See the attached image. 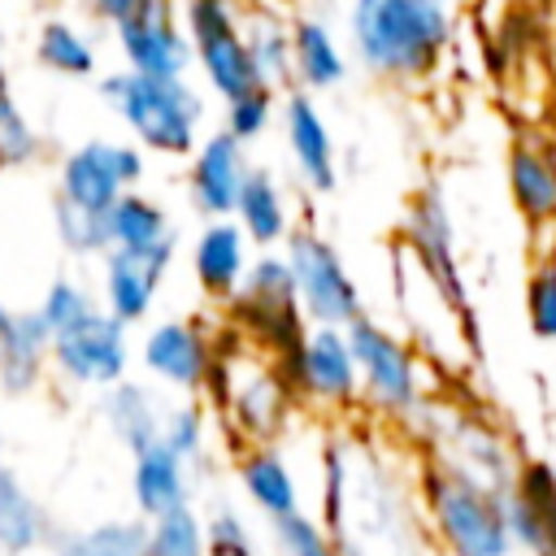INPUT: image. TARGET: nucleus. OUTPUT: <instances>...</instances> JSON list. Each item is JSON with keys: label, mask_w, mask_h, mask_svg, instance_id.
Instances as JSON below:
<instances>
[{"label": "nucleus", "mask_w": 556, "mask_h": 556, "mask_svg": "<svg viewBox=\"0 0 556 556\" xmlns=\"http://www.w3.org/2000/svg\"><path fill=\"white\" fill-rule=\"evenodd\" d=\"M35 61L61 78H91L96 74V43L65 17H48L35 35Z\"/></svg>", "instance_id": "a878e982"}, {"label": "nucleus", "mask_w": 556, "mask_h": 556, "mask_svg": "<svg viewBox=\"0 0 556 556\" xmlns=\"http://www.w3.org/2000/svg\"><path fill=\"white\" fill-rule=\"evenodd\" d=\"M456 39L447 0H352L348 43L361 70L382 83H426Z\"/></svg>", "instance_id": "f257e3e1"}, {"label": "nucleus", "mask_w": 556, "mask_h": 556, "mask_svg": "<svg viewBox=\"0 0 556 556\" xmlns=\"http://www.w3.org/2000/svg\"><path fill=\"white\" fill-rule=\"evenodd\" d=\"M104 226H109V248H156V243H165L174 235L165 204L152 200V195H143L139 187L126 191L104 213Z\"/></svg>", "instance_id": "393cba45"}, {"label": "nucleus", "mask_w": 556, "mask_h": 556, "mask_svg": "<svg viewBox=\"0 0 556 556\" xmlns=\"http://www.w3.org/2000/svg\"><path fill=\"white\" fill-rule=\"evenodd\" d=\"M321 504H326V530H343V495H348V456L339 443H326L321 452Z\"/></svg>", "instance_id": "4c0bfd02"}, {"label": "nucleus", "mask_w": 556, "mask_h": 556, "mask_svg": "<svg viewBox=\"0 0 556 556\" xmlns=\"http://www.w3.org/2000/svg\"><path fill=\"white\" fill-rule=\"evenodd\" d=\"M504 187L530 230L556 226V143L539 135H517L504 152Z\"/></svg>", "instance_id": "f3484780"}, {"label": "nucleus", "mask_w": 556, "mask_h": 556, "mask_svg": "<svg viewBox=\"0 0 556 556\" xmlns=\"http://www.w3.org/2000/svg\"><path fill=\"white\" fill-rule=\"evenodd\" d=\"M117 48L126 70L148 74V78H187L191 61V39L182 26V13L174 0H143L122 26H113Z\"/></svg>", "instance_id": "9d476101"}, {"label": "nucleus", "mask_w": 556, "mask_h": 556, "mask_svg": "<svg viewBox=\"0 0 556 556\" xmlns=\"http://www.w3.org/2000/svg\"><path fill=\"white\" fill-rule=\"evenodd\" d=\"M226 321L248 348L269 356L287 378V369L300 356V343L308 334V317L300 308L295 274H291L282 248H265L252 256L239 291L226 300Z\"/></svg>", "instance_id": "7ed1b4c3"}, {"label": "nucleus", "mask_w": 556, "mask_h": 556, "mask_svg": "<svg viewBox=\"0 0 556 556\" xmlns=\"http://www.w3.org/2000/svg\"><path fill=\"white\" fill-rule=\"evenodd\" d=\"M230 217L239 222V230L248 235V243H252L256 252L282 248L287 235L295 230V222H291V200H287L282 182H278L269 169H256V165H252V174H248V182H243V191H239Z\"/></svg>", "instance_id": "6ab92c4d"}, {"label": "nucleus", "mask_w": 556, "mask_h": 556, "mask_svg": "<svg viewBox=\"0 0 556 556\" xmlns=\"http://www.w3.org/2000/svg\"><path fill=\"white\" fill-rule=\"evenodd\" d=\"M274 117H278V91L261 83V87H252V91H243V96L226 100L222 126H226L235 139L252 143V139H261V135L274 126Z\"/></svg>", "instance_id": "473e14b6"}, {"label": "nucleus", "mask_w": 556, "mask_h": 556, "mask_svg": "<svg viewBox=\"0 0 556 556\" xmlns=\"http://www.w3.org/2000/svg\"><path fill=\"white\" fill-rule=\"evenodd\" d=\"M139 4H143V0H87L91 17H96V22H104V26H122Z\"/></svg>", "instance_id": "a19ab883"}, {"label": "nucleus", "mask_w": 556, "mask_h": 556, "mask_svg": "<svg viewBox=\"0 0 556 556\" xmlns=\"http://www.w3.org/2000/svg\"><path fill=\"white\" fill-rule=\"evenodd\" d=\"M178 13L191 39V61L222 104L261 87V74L248 48V22L239 17L235 0H182Z\"/></svg>", "instance_id": "423d86ee"}, {"label": "nucleus", "mask_w": 556, "mask_h": 556, "mask_svg": "<svg viewBox=\"0 0 556 556\" xmlns=\"http://www.w3.org/2000/svg\"><path fill=\"white\" fill-rule=\"evenodd\" d=\"M248 48H252V61H256V74L265 87H274L278 96L287 87H295V74H291V22H278V17H252L248 22Z\"/></svg>", "instance_id": "bb28decb"}, {"label": "nucleus", "mask_w": 556, "mask_h": 556, "mask_svg": "<svg viewBox=\"0 0 556 556\" xmlns=\"http://www.w3.org/2000/svg\"><path fill=\"white\" fill-rule=\"evenodd\" d=\"M239 482L248 491V500L274 521V517H287L300 508V491H295V478L282 460V452L274 443H252L243 456H239Z\"/></svg>", "instance_id": "5701e85b"}, {"label": "nucleus", "mask_w": 556, "mask_h": 556, "mask_svg": "<svg viewBox=\"0 0 556 556\" xmlns=\"http://www.w3.org/2000/svg\"><path fill=\"white\" fill-rule=\"evenodd\" d=\"M282 256L295 274V291H300V308L308 317V326H352L365 313V295L361 282L352 278L343 252L313 226H295L282 243Z\"/></svg>", "instance_id": "0eeeda50"}, {"label": "nucleus", "mask_w": 556, "mask_h": 556, "mask_svg": "<svg viewBox=\"0 0 556 556\" xmlns=\"http://www.w3.org/2000/svg\"><path fill=\"white\" fill-rule=\"evenodd\" d=\"M56 556H148V526L143 521H104L83 534H65Z\"/></svg>", "instance_id": "c85d7f7f"}, {"label": "nucleus", "mask_w": 556, "mask_h": 556, "mask_svg": "<svg viewBox=\"0 0 556 556\" xmlns=\"http://www.w3.org/2000/svg\"><path fill=\"white\" fill-rule=\"evenodd\" d=\"M208 539V556H252V543H248V530L235 513H217L204 530Z\"/></svg>", "instance_id": "ea45409f"}, {"label": "nucleus", "mask_w": 556, "mask_h": 556, "mask_svg": "<svg viewBox=\"0 0 556 556\" xmlns=\"http://www.w3.org/2000/svg\"><path fill=\"white\" fill-rule=\"evenodd\" d=\"M100 304H96V295L83 287V282H74V278H56L48 291H43V300H39V317H43V326L52 330V334H61V330H70V326H78L83 317H91Z\"/></svg>", "instance_id": "f704fd0d"}, {"label": "nucleus", "mask_w": 556, "mask_h": 556, "mask_svg": "<svg viewBox=\"0 0 556 556\" xmlns=\"http://www.w3.org/2000/svg\"><path fill=\"white\" fill-rule=\"evenodd\" d=\"M13 113H17V104H13V83H9V65H4V56H0V122L13 117Z\"/></svg>", "instance_id": "79ce46f5"}, {"label": "nucleus", "mask_w": 556, "mask_h": 556, "mask_svg": "<svg viewBox=\"0 0 556 556\" xmlns=\"http://www.w3.org/2000/svg\"><path fill=\"white\" fill-rule=\"evenodd\" d=\"M513 491L534 508V517H539V526H543L547 556H556V469L543 465V460H526V465L513 473Z\"/></svg>", "instance_id": "7c9ffc66"}, {"label": "nucleus", "mask_w": 556, "mask_h": 556, "mask_svg": "<svg viewBox=\"0 0 556 556\" xmlns=\"http://www.w3.org/2000/svg\"><path fill=\"white\" fill-rule=\"evenodd\" d=\"M278 126H282V143H287V156L300 182L313 195H330L339 187V152H334V135L317 100L308 91H287L278 104Z\"/></svg>", "instance_id": "dca6fc26"}, {"label": "nucleus", "mask_w": 556, "mask_h": 556, "mask_svg": "<svg viewBox=\"0 0 556 556\" xmlns=\"http://www.w3.org/2000/svg\"><path fill=\"white\" fill-rule=\"evenodd\" d=\"M274 543L287 552V556H339V543L326 526H317L308 513H287V517H274Z\"/></svg>", "instance_id": "c9c22d12"}, {"label": "nucleus", "mask_w": 556, "mask_h": 556, "mask_svg": "<svg viewBox=\"0 0 556 556\" xmlns=\"http://www.w3.org/2000/svg\"><path fill=\"white\" fill-rule=\"evenodd\" d=\"M148 556H208V539H204L200 517L187 504L152 517V526H148Z\"/></svg>", "instance_id": "c756f323"}, {"label": "nucleus", "mask_w": 556, "mask_h": 556, "mask_svg": "<svg viewBox=\"0 0 556 556\" xmlns=\"http://www.w3.org/2000/svg\"><path fill=\"white\" fill-rule=\"evenodd\" d=\"M178 256V235H169L165 243L156 248H109L100 256V291H104V308L122 321V326H139L161 287H165V274Z\"/></svg>", "instance_id": "f8f14e48"}, {"label": "nucleus", "mask_w": 556, "mask_h": 556, "mask_svg": "<svg viewBox=\"0 0 556 556\" xmlns=\"http://www.w3.org/2000/svg\"><path fill=\"white\" fill-rule=\"evenodd\" d=\"M104 421H109V430L130 447V456H139L143 447H152V443L161 439L165 413L156 408V400H152L148 387L122 378V382L104 387Z\"/></svg>", "instance_id": "b1692460"}, {"label": "nucleus", "mask_w": 556, "mask_h": 556, "mask_svg": "<svg viewBox=\"0 0 556 556\" xmlns=\"http://www.w3.org/2000/svg\"><path fill=\"white\" fill-rule=\"evenodd\" d=\"M521 304H526V326H530V334L543 339V343H556V252L543 256V261L530 269Z\"/></svg>", "instance_id": "2f4dec72"}, {"label": "nucleus", "mask_w": 556, "mask_h": 556, "mask_svg": "<svg viewBox=\"0 0 556 556\" xmlns=\"http://www.w3.org/2000/svg\"><path fill=\"white\" fill-rule=\"evenodd\" d=\"M421 500L452 556H508L513 534L504 517V491L478 482L456 465L430 460L421 469Z\"/></svg>", "instance_id": "20e7f679"}, {"label": "nucleus", "mask_w": 556, "mask_h": 556, "mask_svg": "<svg viewBox=\"0 0 556 556\" xmlns=\"http://www.w3.org/2000/svg\"><path fill=\"white\" fill-rule=\"evenodd\" d=\"M100 100L122 117L143 152L191 156L204 139V96L187 78H148L135 70H113L100 78Z\"/></svg>", "instance_id": "f03ea898"}, {"label": "nucleus", "mask_w": 556, "mask_h": 556, "mask_svg": "<svg viewBox=\"0 0 556 556\" xmlns=\"http://www.w3.org/2000/svg\"><path fill=\"white\" fill-rule=\"evenodd\" d=\"M143 369L174 391H204L217 365V339L195 317H165L143 334Z\"/></svg>", "instance_id": "ddd939ff"}, {"label": "nucleus", "mask_w": 556, "mask_h": 556, "mask_svg": "<svg viewBox=\"0 0 556 556\" xmlns=\"http://www.w3.org/2000/svg\"><path fill=\"white\" fill-rule=\"evenodd\" d=\"M9 321H13V308H4V304H0V339H4V330H9Z\"/></svg>", "instance_id": "37998d69"}, {"label": "nucleus", "mask_w": 556, "mask_h": 556, "mask_svg": "<svg viewBox=\"0 0 556 556\" xmlns=\"http://www.w3.org/2000/svg\"><path fill=\"white\" fill-rule=\"evenodd\" d=\"M248 265H252V243L239 230V222L235 217H204V226L191 239V274H195L200 295L226 304L239 291Z\"/></svg>", "instance_id": "a211bd4d"}, {"label": "nucleus", "mask_w": 556, "mask_h": 556, "mask_svg": "<svg viewBox=\"0 0 556 556\" xmlns=\"http://www.w3.org/2000/svg\"><path fill=\"white\" fill-rule=\"evenodd\" d=\"M52 222H56L61 243H65L74 256H104V252H109L104 213H87V208H74V204H65V200H56Z\"/></svg>", "instance_id": "72a5a7b5"}, {"label": "nucleus", "mask_w": 556, "mask_h": 556, "mask_svg": "<svg viewBox=\"0 0 556 556\" xmlns=\"http://www.w3.org/2000/svg\"><path fill=\"white\" fill-rule=\"evenodd\" d=\"M161 443H169L182 460H195L204 452V408L200 404H174L161 421Z\"/></svg>", "instance_id": "e433bc0d"}, {"label": "nucleus", "mask_w": 556, "mask_h": 556, "mask_svg": "<svg viewBox=\"0 0 556 556\" xmlns=\"http://www.w3.org/2000/svg\"><path fill=\"white\" fill-rule=\"evenodd\" d=\"M404 248L413 252L426 287L443 300V308L456 317L469 352H478V317H473V304H469V287H465V274H460V261H456V226H452V208H447V195L439 182H426L408 195L404 204Z\"/></svg>", "instance_id": "39448f33"}, {"label": "nucleus", "mask_w": 556, "mask_h": 556, "mask_svg": "<svg viewBox=\"0 0 556 556\" xmlns=\"http://www.w3.org/2000/svg\"><path fill=\"white\" fill-rule=\"evenodd\" d=\"M48 361H52V330L43 326V317L35 308L13 313V321L0 339V387L9 395L30 391Z\"/></svg>", "instance_id": "412c9836"}, {"label": "nucleus", "mask_w": 556, "mask_h": 556, "mask_svg": "<svg viewBox=\"0 0 556 556\" xmlns=\"http://www.w3.org/2000/svg\"><path fill=\"white\" fill-rule=\"evenodd\" d=\"M148 174L143 148L126 139H87L65 152L61 174H56V200L87 208V213H109L126 191H135Z\"/></svg>", "instance_id": "1a4fd4ad"}, {"label": "nucleus", "mask_w": 556, "mask_h": 556, "mask_svg": "<svg viewBox=\"0 0 556 556\" xmlns=\"http://www.w3.org/2000/svg\"><path fill=\"white\" fill-rule=\"evenodd\" d=\"M52 365H56L61 378H70L78 387H113V382H122L126 365H130L126 326L109 308H96L78 326L52 334Z\"/></svg>", "instance_id": "9b49d317"}, {"label": "nucleus", "mask_w": 556, "mask_h": 556, "mask_svg": "<svg viewBox=\"0 0 556 556\" xmlns=\"http://www.w3.org/2000/svg\"><path fill=\"white\" fill-rule=\"evenodd\" d=\"M35 156H39V135L17 109L13 117L0 122V165H30Z\"/></svg>", "instance_id": "58836bf2"}, {"label": "nucleus", "mask_w": 556, "mask_h": 556, "mask_svg": "<svg viewBox=\"0 0 556 556\" xmlns=\"http://www.w3.org/2000/svg\"><path fill=\"white\" fill-rule=\"evenodd\" d=\"M287 382L295 387L300 400L326 404V408H348L361 400V374L356 356L348 348V334L339 326H308L300 356L287 369Z\"/></svg>", "instance_id": "4468645a"}, {"label": "nucleus", "mask_w": 556, "mask_h": 556, "mask_svg": "<svg viewBox=\"0 0 556 556\" xmlns=\"http://www.w3.org/2000/svg\"><path fill=\"white\" fill-rule=\"evenodd\" d=\"M291 74L295 91H334L348 78V56L339 48V35L321 17H295L291 22Z\"/></svg>", "instance_id": "aec40b11"}, {"label": "nucleus", "mask_w": 556, "mask_h": 556, "mask_svg": "<svg viewBox=\"0 0 556 556\" xmlns=\"http://www.w3.org/2000/svg\"><path fill=\"white\" fill-rule=\"evenodd\" d=\"M348 348L356 356V374H361V395L391 417H404L421 404V365L417 352L378 317L361 313L352 326H343Z\"/></svg>", "instance_id": "6e6552de"}, {"label": "nucleus", "mask_w": 556, "mask_h": 556, "mask_svg": "<svg viewBox=\"0 0 556 556\" xmlns=\"http://www.w3.org/2000/svg\"><path fill=\"white\" fill-rule=\"evenodd\" d=\"M252 174V161H248V143L235 139L226 126L208 130L195 152L187 156V195H191V208L200 217H230L235 213V200L243 191Z\"/></svg>", "instance_id": "2eb2a0df"}, {"label": "nucleus", "mask_w": 556, "mask_h": 556, "mask_svg": "<svg viewBox=\"0 0 556 556\" xmlns=\"http://www.w3.org/2000/svg\"><path fill=\"white\" fill-rule=\"evenodd\" d=\"M43 534V513L26 495V486L13 478V469L0 465V547L4 552H26Z\"/></svg>", "instance_id": "cd10ccee"}, {"label": "nucleus", "mask_w": 556, "mask_h": 556, "mask_svg": "<svg viewBox=\"0 0 556 556\" xmlns=\"http://www.w3.org/2000/svg\"><path fill=\"white\" fill-rule=\"evenodd\" d=\"M130 486H135V504L143 517H161L169 508H182L187 504V460L169 447V443H152L135 456V473H130Z\"/></svg>", "instance_id": "4be33fe9"}]
</instances>
